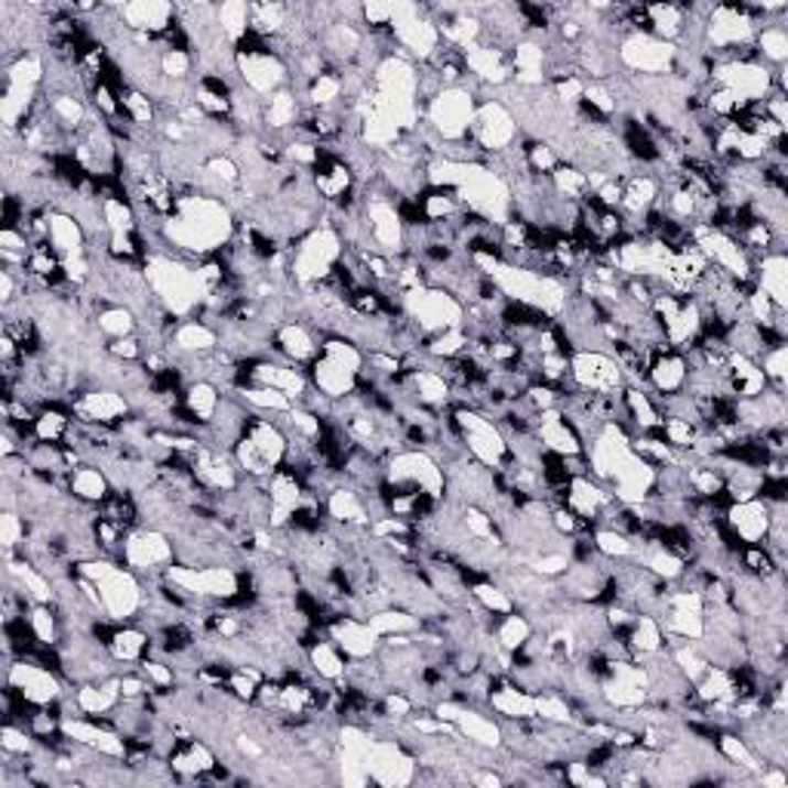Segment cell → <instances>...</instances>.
<instances>
[{"mask_svg": "<svg viewBox=\"0 0 788 788\" xmlns=\"http://www.w3.org/2000/svg\"><path fill=\"white\" fill-rule=\"evenodd\" d=\"M0 542H3V549L7 551H15L25 542V523H22L15 508H3V518H0Z\"/></svg>", "mask_w": 788, "mask_h": 788, "instance_id": "obj_59", "label": "cell"}, {"mask_svg": "<svg viewBox=\"0 0 788 788\" xmlns=\"http://www.w3.org/2000/svg\"><path fill=\"white\" fill-rule=\"evenodd\" d=\"M46 238H50V247L56 250L60 259L87 253V231H84V225L77 223L72 213L53 209V213H50V231H46Z\"/></svg>", "mask_w": 788, "mask_h": 788, "instance_id": "obj_34", "label": "cell"}, {"mask_svg": "<svg viewBox=\"0 0 788 788\" xmlns=\"http://www.w3.org/2000/svg\"><path fill=\"white\" fill-rule=\"evenodd\" d=\"M752 283L758 287L764 296H770L774 305L788 309V259L786 253H767L755 262V278Z\"/></svg>", "mask_w": 788, "mask_h": 788, "instance_id": "obj_32", "label": "cell"}, {"mask_svg": "<svg viewBox=\"0 0 788 788\" xmlns=\"http://www.w3.org/2000/svg\"><path fill=\"white\" fill-rule=\"evenodd\" d=\"M77 576L96 582L108 623L123 625L139 619V613L145 607V592H142L139 573H133L130 566L123 570L108 558H89V561H77Z\"/></svg>", "mask_w": 788, "mask_h": 788, "instance_id": "obj_3", "label": "cell"}, {"mask_svg": "<svg viewBox=\"0 0 788 788\" xmlns=\"http://www.w3.org/2000/svg\"><path fill=\"white\" fill-rule=\"evenodd\" d=\"M330 640L343 650L348 659H373L382 647V638L370 628V623L355 619V616H336L327 623Z\"/></svg>", "mask_w": 788, "mask_h": 788, "instance_id": "obj_19", "label": "cell"}, {"mask_svg": "<svg viewBox=\"0 0 788 788\" xmlns=\"http://www.w3.org/2000/svg\"><path fill=\"white\" fill-rule=\"evenodd\" d=\"M386 484L388 487H395V490L425 493V496H432L438 503L446 496L444 468H441V462L434 460L429 450H422V446L398 450L395 456H388Z\"/></svg>", "mask_w": 788, "mask_h": 788, "instance_id": "obj_7", "label": "cell"}, {"mask_svg": "<svg viewBox=\"0 0 788 788\" xmlns=\"http://www.w3.org/2000/svg\"><path fill=\"white\" fill-rule=\"evenodd\" d=\"M755 53H758L760 65L767 68H782L788 60V31L774 22L767 29H758V37H755Z\"/></svg>", "mask_w": 788, "mask_h": 788, "instance_id": "obj_44", "label": "cell"}, {"mask_svg": "<svg viewBox=\"0 0 788 788\" xmlns=\"http://www.w3.org/2000/svg\"><path fill=\"white\" fill-rule=\"evenodd\" d=\"M235 235H238V225L228 204L204 194L176 197V209L164 216V225H161L164 247L179 256H197V259H207L216 250L228 247Z\"/></svg>", "mask_w": 788, "mask_h": 788, "instance_id": "obj_1", "label": "cell"}, {"mask_svg": "<svg viewBox=\"0 0 788 788\" xmlns=\"http://www.w3.org/2000/svg\"><path fill=\"white\" fill-rule=\"evenodd\" d=\"M108 355L118 357V360H139L142 357V343H139V336L115 339V343L108 345Z\"/></svg>", "mask_w": 788, "mask_h": 788, "instance_id": "obj_60", "label": "cell"}, {"mask_svg": "<svg viewBox=\"0 0 788 788\" xmlns=\"http://www.w3.org/2000/svg\"><path fill=\"white\" fill-rule=\"evenodd\" d=\"M305 654H309V666H312V671L321 678V681L343 684L345 671H348V662H345L343 650H339L333 640H314Z\"/></svg>", "mask_w": 788, "mask_h": 788, "instance_id": "obj_37", "label": "cell"}, {"mask_svg": "<svg viewBox=\"0 0 788 788\" xmlns=\"http://www.w3.org/2000/svg\"><path fill=\"white\" fill-rule=\"evenodd\" d=\"M367 623H370V628L379 638H388V635H413L419 625H422V619H419L417 613L407 611V607H395V604H391V607L370 613Z\"/></svg>", "mask_w": 788, "mask_h": 788, "instance_id": "obj_41", "label": "cell"}, {"mask_svg": "<svg viewBox=\"0 0 788 788\" xmlns=\"http://www.w3.org/2000/svg\"><path fill=\"white\" fill-rule=\"evenodd\" d=\"M724 527L743 546H764V536L770 530V506L760 496L748 503H730L724 511Z\"/></svg>", "mask_w": 788, "mask_h": 788, "instance_id": "obj_20", "label": "cell"}, {"mask_svg": "<svg viewBox=\"0 0 788 788\" xmlns=\"http://www.w3.org/2000/svg\"><path fill=\"white\" fill-rule=\"evenodd\" d=\"M96 327L108 339H127V336H136L139 321H136L133 309H127V305H105L102 312L96 314Z\"/></svg>", "mask_w": 788, "mask_h": 788, "instance_id": "obj_47", "label": "cell"}, {"mask_svg": "<svg viewBox=\"0 0 788 788\" xmlns=\"http://www.w3.org/2000/svg\"><path fill=\"white\" fill-rule=\"evenodd\" d=\"M68 429H72V419L65 417L62 410H56V407L37 410V419H34V438H37V441L60 444V441H65Z\"/></svg>", "mask_w": 788, "mask_h": 788, "instance_id": "obj_52", "label": "cell"}, {"mask_svg": "<svg viewBox=\"0 0 788 788\" xmlns=\"http://www.w3.org/2000/svg\"><path fill=\"white\" fill-rule=\"evenodd\" d=\"M453 727L460 730L462 740L472 743L475 748L499 752V748L506 745V730H503V724H496L493 717L477 712V705H460V712L453 717Z\"/></svg>", "mask_w": 788, "mask_h": 788, "instance_id": "obj_24", "label": "cell"}, {"mask_svg": "<svg viewBox=\"0 0 788 788\" xmlns=\"http://www.w3.org/2000/svg\"><path fill=\"white\" fill-rule=\"evenodd\" d=\"M616 56L623 62L625 72H632V75L669 77L674 75L678 46L666 44L647 31H628L616 44Z\"/></svg>", "mask_w": 788, "mask_h": 788, "instance_id": "obj_9", "label": "cell"}, {"mask_svg": "<svg viewBox=\"0 0 788 788\" xmlns=\"http://www.w3.org/2000/svg\"><path fill=\"white\" fill-rule=\"evenodd\" d=\"M274 348L278 355L293 364V367H302V364H314L321 357V345L312 336V330L305 327L302 321H287L281 327L274 330Z\"/></svg>", "mask_w": 788, "mask_h": 788, "instance_id": "obj_28", "label": "cell"}, {"mask_svg": "<svg viewBox=\"0 0 788 788\" xmlns=\"http://www.w3.org/2000/svg\"><path fill=\"white\" fill-rule=\"evenodd\" d=\"M755 779H758V782L764 788H786L788 786V779H786V774H782V767H776V770H760V774L755 776Z\"/></svg>", "mask_w": 788, "mask_h": 788, "instance_id": "obj_61", "label": "cell"}, {"mask_svg": "<svg viewBox=\"0 0 788 788\" xmlns=\"http://www.w3.org/2000/svg\"><path fill=\"white\" fill-rule=\"evenodd\" d=\"M139 671L149 678L151 690H161V693H170V687H176V669L173 666H166V662H161V659H142L139 662Z\"/></svg>", "mask_w": 788, "mask_h": 788, "instance_id": "obj_58", "label": "cell"}, {"mask_svg": "<svg viewBox=\"0 0 788 788\" xmlns=\"http://www.w3.org/2000/svg\"><path fill=\"white\" fill-rule=\"evenodd\" d=\"M398 312L419 330L425 339L434 333L460 330L465 324V305L444 287H417L398 296Z\"/></svg>", "mask_w": 788, "mask_h": 788, "instance_id": "obj_4", "label": "cell"}, {"mask_svg": "<svg viewBox=\"0 0 788 788\" xmlns=\"http://www.w3.org/2000/svg\"><path fill=\"white\" fill-rule=\"evenodd\" d=\"M647 22H650V34L666 41V44H674L684 37L687 31V10L684 7H674V3H656V7H647Z\"/></svg>", "mask_w": 788, "mask_h": 788, "instance_id": "obj_38", "label": "cell"}, {"mask_svg": "<svg viewBox=\"0 0 788 788\" xmlns=\"http://www.w3.org/2000/svg\"><path fill=\"white\" fill-rule=\"evenodd\" d=\"M687 373H690L687 357L681 355V352L669 348V352L654 355V360H650V367H647V386H650V391L659 395V398H669V395L684 391Z\"/></svg>", "mask_w": 788, "mask_h": 788, "instance_id": "obj_27", "label": "cell"}, {"mask_svg": "<svg viewBox=\"0 0 788 788\" xmlns=\"http://www.w3.org/2000/svg\"><path fill=\"white\" fill-rule=\"evenodd\" d=\"M324 508H327V518L336 523V527H360V530H367L373 523L370 508L364 503L360 490L345 487V484H339L336 490L327 493Z\"/></svg>", "mask_w": 788, "mask_h": 788, "instance_id": "obj_30", "label": "cell"}, {"mask_svg": "<svg viewBox=\"0 0 788 788\" xmlns=\"http://www.w3.org/2000/svg\"><path fill=\"white\" fill-rule=\"evenodd\" d=\"M120 108L130 115V123H136V127H151V120H154V115H158L154 99H151L149 93H142V89L136 87L120 93Z\"/></svg>", "mask_w": 788, "mask_h": 788, "instance_id": "obj_53", "label": "cell"}, {"mask_svg": "<svg viewBox=\"0 0 788 788\" xmlns=\"http://www.w3.org/2000/svg\"><path fill=\"white\" fill-rule=\"evenodd\" d=\"M145 281H149L154 299L164 305L166 314L192 321L197 309H204V302L213 293V287L201 271V262L192 266L185 262V256L166 253V250H151L145 256Z\"/></svg>", "mask_w": 788, "mask_h": 788, "instance_id": "obj_2", "label": "cell"}, {"mask_svg": "<svg viewBox=\"0 0 788 788\" xmlns=\"http://www.w3.org/2000/svg\"><path fill=\"white\" fill-rule=\"evenodd\" d=\"M166 343L176 355H213L219 348V333L204 321H179Z\"/></svg>", "mask_w": 788, "mask_h": 788, "instance_id": "obj_33", "label": "cell"}, {"mask_svg": "<svg viewBox=\"0 0 788 788\" xmlns=\"http://www.w3.org/2000/svg\"><path fill=\"white\" fill-rule=\"evenodd\" d=\"M493 638L499 640V647H506L508 654H521L523 644L533 638V623H530L523 613L511 611L499 619L496 632H493Z\"/></svg>", "mask_w": 788, "mask_h": 788, "instance_id": "obj_45", "label": "cell"}, {"mask_svg": "<svg viewBox=\"0 0 788 788\" xmlns=\"http://www.w3.org/2000/svg\"><path fill=\"white\" fill-rule=\"evenodd\" d=\"M625 644H628V650L635 654V659H644V656H654L659 654V650H666L662 623L656 619L654 613H638L632 628L625 632Z\"/></svg>", "mask_w": 788, "mask_h": 788, "instance_id": "obj_35", "label": "cell"}, {"mask_svg": "<svg viewBox=\"0 0 788 788\" xmlns=\"http://www.w3.org/2000/svg\"><path fill=\"white\" fill-rule=\"evenodd\" d=\"M7 75H3V80H7V87H29V89H37V84L44 80V60L37 56V53H22V56H15L7 68H3Z\"/></svg>", "mask_w": 788, "mask_h": 788, "instance_id": "obj_49", "label": "cell"}, {"mask_svg": "<svg viewBox=\"0 0 788 788\" xmlns=\"http://www.w3.org/2000/svg\"><path fill=\"white\" fill-rule=\"evenodd\" d=\"M515 139H518V118L503 99H487L477 105L475 120H472V142L481 149V154L496 158L511 149Z\"/></svg>", "mask_w": 788, "mask_h": 788, "instance_id": "obj_11", "label": "cell"}, {"mask_svg": "<svg viewBox=\"0 0 788 788\" xmlns=\"http://www.w3.org/2000/svg\"><path fill=\"white\" fill-rule=\"evenodd\" d=\"M450 422H453V429L460 432L465 453L475 462H481L484 468L503 472V468H508V465L515 462L503 429H499L493 419L484 417V413H477L472 407H453V410H450Z\"/></svg>", "mask_w": 788, "mask_h": 788, "instance_id": "obj_6", "label": "cell"}, {"mask_svg": "<svg viewBox=\"0 0 788 788\" xmlns=\"http://www.w3.org/2000/svg\"><path fill=\"white\" fill-rule=\"evenodd\" d=\"M235 395H238L240 401L247 403L250 410H256V413H290L293 407H296V401L293 398H287L283 391H278V388H266V386H240L235 388Z\"/></svg>", "mask_w": 788, "mask_h": 788, "instance_id": "obj_42", "label": "cell"}, {"mask_svg": "<svg viewBox=\"0 0 788 788\" xmlns=\"http://www.w3.org/2000/svg\"><path fill=\"white\" fill-rule=\"evenodd\" d=\"M477 102L475 89L465 84L460 87H444L434 99L425 102V123L444 145L468 142L472 139V120H475Z\"/></svg>", "mask_w": 788, "mask_h": 788, "instance_id": "obj_8", "label": "cell"}, {"mask_svg": "<svg viewBox=\"0 0 788 788\" xmlns=\"http://www.w3.org/2000/svg\"><path fill=\"white\" fill-rule=\"evenodd\" d=\"M68 490L87 506H102L108 493H111V481L99 465H77L75 472L68 475Z\"/></svg>", "mask_w": 788, "mask_h": 788, "instance_id": "obj_36", "label": "cell"}, {"mask_svg": "<svg viewBox=\"0 0 788 788\" xmlns=\"http://www.w3.org/2000/svg\"><path fill=\"white\" fill-rule=\"evenodd\" d=\"M194 60L185 50H164L161 53V75L173 84H185V77L192 75Z\"/></svg>", "mask_w": 788, "mask_h": 788, "instance_id": "obj_57", "label": "cell"}, {"mask_svg": "<svg viewBox=\"0 0 788 788\" xmlns=\"http://www.w3.org/2000/svg\"><path fill=\"white\" fill-rule=\"evenodd\" d=\"M151 647V635L139 625L115 628L108 638V654L115 656V662H142L145 650Z\"/></svg>", "mask_w": 788, "mask_h": 788, "instance_id": "obj_39", "label": "cell"}, {"mask_svg": "<svg viewBox=\"0 0 788 788\" xmlns=\"http://www.w3.org/2000/svg\"><path fill=\"white\" fill-rule=\"evenodd\" d=\"M309 379H312L314 391L327 395L330 401H343V398H348V395H355L357 379H360V376L348 370V367H343V364H336V360H330V357L321 355L312 364Z\"/></svg>", "mask_w": 788, "mask_h": 788, "instance_id": "obj_29", "label": "cell"}, {"mask_svg": "<svg viewBox=\"0 0 788 788\" xmlns=\"http://www.w3.org/2000/svg\"><path fill=\"white\" fill-rule=\"evenodd\" d=\"M176 558V546L164 530L158 527H133L123 533V546H120V561L130 566L139 576H158L166 573V566L173 564Z\"/></svg>", "mask_w": 788, "mask_h": 788, "instance_id": "obj_10", "label": "cell"}, {"mask_svg": "<svg viewBox=\"0 0 788 788\" xmlns=\"http://www.w3.org/2000/svg\"><path fill=\"white\" fill-rule=\"evenodd\" d=\"M717 752H721V758L727 760L730 767H736L740 774H748V776H758L760 774V764L764 760L748 748V743H745L743 736H736V733H721L717 736Z\"/></svg>", "mask_w": 788, "mask_h": 788, "instance_id": "obj_43", "label": "cell"}, {"mask_svg": "<svg viewBox=\"0 0 788 788\" xmlns=\"http://www.w3.org/2000/svg\"><path fill=\"white\" fill-rule=\"evenodd\" d=\"M268 499H271V518H268V530H287L296 508L305 503V484L299 481L290 468H278L274 475L266 477Z\"/></svg>", "mask_w": 788, "mask_h": 788, "instance_id": "obj_17", "label": "cell"}, {"mask_svg": "<svg viewBox=\"0 0 788 788\" xmlns=\"http://www.w3.org/2000/svg\"><path fill=\"white\" fill-rule=\"evenodd\" d=\"M613 496L611 490L604 487V484H597V481H592L589 475H576L570 477V484H566V496H564V506L573 511V515H580L582 521H597V515L604 511V508L611 506Z\"/></svg>", "mask_w": 788, "mask_h": 788, "instance_id": "obj_26", "label": "cell"}, {"mask_svg": "<svg viewBox=\"0 0 788 788\" xmlns=\"http://www.w3.org/2000/svg\"><path fill=\"white\" fill-rule=\"evenodd\" d=\"M238 77L244 87L256 93L259 99H268L271 93H278L287 84V62L281 53H268V50H244L238 53Z\"/></svg>", "mask_w": 788, "mask_h": 788, "instance_id": "obj_16", "label": "cell"}, {"mask_svg": "<svg viewBox=\"0 0 788 788\" xmlns=\"http://www.w3.org/2000/svg\"><path fill=\"white\" fill-rule=\"evenodd\" d=\"M247 367H250L247 370V386L278 388V391H283L287 398H293L296 403L312 391V379L302 370H296L293 364H287V360H250Z\"/></svg>", "mask_w": 788, "mask_h": 788, "instance_id": "obj_18", "label": "cell"}, {"mask_svg": "<svg viewBox=\"0 0 788 788\" xmlns=\"http://www.w3.org/2000/svg\"><path fill=\"white\" fill-rule=\"evenodd\" d=\"M592 546L607 561H632L638 542H635V536H625L619 530H611V527H597L595 536H592Z\"/></svg>", "mask_w": 788, "mask_h": 788, "instance_id": "obj_50", "label": "cell"}, {"mask_svg": "<svg viewBox=\"0 0 788 788\" xmlns=\"http://www.w3.org/2000/svg\"><path fill=\"white\" fill-rule=\"evenodd\" d=\"M339 259H343V235L333 225H317L299 240L290 256V283L299 290H312L321 281H327Z\"/></svg>", "mask_w": 788, "mask_h": 788, "instance_id": "obj_5", "label": "cell"}, {"mask_svg": "<svg viewBox=\"0 0 788 788\" xmlns=\"http://www.w3.org/2000/svg\"><path fill=\"white\" fill-rule=\"evenodd\" d=\"M712 84L743 96L748 102H764L774 93V68L760 65L758 60L712 62Z\"/></svg>", "mask_w": 788, "mask_h": 788, "instance_id": "obj_13", "label": "cell"}, {"mask_svg": "<svg viewBox=\"0 0 788 788\" xmlns=\"http://www.w3.org/2000/svg\"><path fill=\"white\" fill-rule=\"evenodd\" d=\"M216 22L223 34L238 46L247 34H250V3H240V0H228L223 7H216Z\"/></svg>", "mask_w": 788, "mask_h": 788, "instance_id": "obj_48", "label": "cell"}, {"mask_svg": "<svg viewBox=\"0 0 788 788\" xmlns=\"http://www.w3.org/2000/svg\"><path fill=\"white\" fill-rule=\"evenodd\" d=\"M462 65L465 72H472L481 84H493V87H506L511 80V62H508L506 50H496L490 44H477L472 50L462 53Z\"/></svg>", "mask_w": 788, "mask_h": 788, "instance_id": "obj_25", "label": "cell"}, {"mask_svg": "<svg viewBox=\"0 0 788 788\" xmlns=\"http://www.w3.org/2000/svg\"><path fill=\"white\" fill-rule=\"evenodd\" d=\"M296 118H299V102L290 89L283 87L268 96L266 111H262V123H266L268 130H290Z\"/></svg>", "mask_w": 788, "mask_h": 788, "instance_id": "obj_46", "label": "cell"}, {"mask_svg": "<svg viewBox=\"0 0 788 788\" xmlns=\"http://www.w3.org/2000/svg\"><path fill=\"white\" fill-rule=\"evenodd\" d=\"M367 770H370V782L395 788L417 782L419 764L417 755L407 752V745L401 740H373Z\"/></svg>", "mask_w": 788, "mask_h": 788, "instance_id": "obj_14", "label": "cell"}, {"mask_svg": "<svg viewBox=\"0 0 788 788\" xmlns=\"http://www.w3.org/2000/svg\"><path fill=\"white\" fill-rule=\"evenodd\" d=\"M760 373L767 376V386L776 388V391H786V379H788V345L779 343L774 345L770 352H764L758 360Z\"/></svg>", "mask_w": 788, "mask_h": 788, "instance_id": "obj_55", "label": "cell"}, {"mask_svg": "<svg viewBox=\"0 0 788 788\" xmlns=\"http://www.w3.org/2000/svg\"><path fill=\"white\" fill-rule=\"evenodd\" d=\"M536 438H539L542 450L551 453V456H561V460H566V456H585L580 434L573 432V425L564 419L561 407L546 410V413L536 417Z\"/></svg>", "mask_w": 788, "mask_h": 788, "instance_id": "obj_22", "label": "cell"}, {"mask_svg": "<svg viewBox=\"0 0 788 788\" xmlns=\"http://www.w3.org/2000/svg\"><path fill=\"white\" fill-rule=\"evenodd\" d=\"M493 712L499 714L503 721H530L536 717V693L523 690L518 684H506V681H493L490 700H487Z\"/></svg>", "mask_w": 788, "mask_h": 788, "instance_id": "obj_31", "label": "cell"}, {"mask_svg": "<svg viewBox=\"0 0 788 788\" xmlns=\"http://www.w3.org/2000/svg\"><path fill=\"white\" fill-rule=\"evenodd\" d=\"M472 597L477 601V607H484L493 616H506V613L515 611L511 595L503 585H496V582H477V585H472Z\"/></svg>", "mask_w": 788, "mask_h": 788, "instance_id": "obj_54", "label": "cell"}, {"mask_svg": "<svg viewBox=\"0 0 788 788\" xmlns=\"http://www.w3.org/2000/svg\"><path fill=\"white\" fill-rule=\"evenodd\" d=\"M133 407L127 401V395L118 388H87L75 401L77 422H93V425H111L120 417H127Z\"/></svg>", "mask_w": 788, "mask_h": 788, "instance_id": "obj_21", "label": "cell"}, {"mask_svg": "<svg viewBox=\"0 0 788 788\" xmlns=\"http://www.w3.org/2000/svg\"><path fill=\"white\" fill-rule=\"evenodd\" d=\"M570 379L582 391H595V395H611L623 391L625 373L619 360L607 352H573L570 355Z\"/></svg>", "mask_w": 788, "mask_h": 788, "instance_id": "obj_15", "label": "cell"}, {"mask_svg": "<svg viewBox=\"0 0 788 788\" xmlns=\"http://www.w3.org/2000/svg\"><path fill=\"white\" fill-rule=\"evenodd\" d=\"M219 391H223V388L213 386V382H207V379H201V382H188V386H185V398H182V403H185V413L192 417V422L207 425L209 419L216 417L219 401H223V395H219Z\"/></svg>", "mask_w": 788, "mask_h": 788, "instance_id": "obj_40", "label": "cell"}, {"mask_svg": "<svg viewBox=\"0 0 788 788\" xmlns=\"http://www.w3.org/2000/svg\"><path fill=\"white\" fill-rule=\"evenodd\" d=\"M120 22L123 29L136 31V34H158V37H166L173 31V15H176V7L170 3H161V0H139V3H123L118 7Z\"/></svg>", "mask_w": 788, "mask_h": 788, "instance_id": "obj_23", "label": "cell"}, {"mask_svg": "<svg viewBox=\"0 0 788 788\" xmlns=\"http://www.w3.org/2000/svg\"><path fill=\"white\" fill-rule=\"evenodd\" d=\"M102 213L105 225H108L111 235H136L139 216H136L133 204H127V201H120V197H105Z\"/></svg>", "mask_w": 788, "mask_h": 788, "instance_id": "obj_51", "label": "cell"}, {"mask_svg": "<svg viewBox=\"0 0 788 788\" xmlns=\"http://www.w3.org/2000/svg\"><path fill=\"white\" fill-rule=\"evenodd\" d=\"M343 99V77L321 75L317 80L309 84V102L314 108H336V102Z\"/></svg>", "mask_w": 788, "mask_h": 788, "instance_id": "obj_56", "label": "cell"}, {"mask_svg": "<svg viewBox=\"0 0 788 788\" xmlns=\"http://www.w3.org/2000/svg\"><path fill=\"white\" fill-rule=\"evenodd\" d=\"M7 687L22 702H29L34 709H50L65 697L62 681L44 666H34L29 656H22L19 662L7 666Z\"/></svg>", "mask_w": 788, "mask_h": 788, "instance_id": "obj_12", "label": "cell"}]
</instances>
